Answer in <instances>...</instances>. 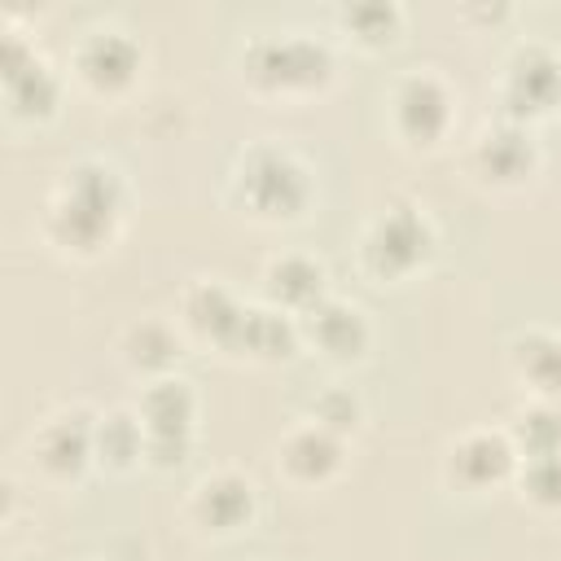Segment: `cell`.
Masks as SVG:
<instances>
[{"label":"cell","mask_w":561,"mask_h":561,"mask_svg":"<svg viewBox=\"0 0 561 561\" xmlns=\"http://www.w3.org/2000/svg\"><path fill=\"white\" fill-rule=\"evenodd\" d=\"M118 351H123V364L131 373H145L153 381V377H171L175 359L184 355V342H180L175 324H167L158 316H140V320H131L123 329Z\"/></svg>","instance_id":"d6986e66"},{"label":"cell","mask_w":561,"mask_h":561,"mask_svg":"<svg viewBox=\"0 0 561 561\" xmlns=\"http://www.w3.org/2000/svg\"><path fill=\"white\" fill-rule=\"evenodd\" d=\"M241 307H245V302H241L224 280L197 276V280L180 294V324H184V333L224 346L228 333H232V324H237V316H241Z\"/></svg>","instance_id":"e0dca14e"},{"label":"cell","mask_w":561,"mask_h":561,"mask_svg":"<svg viewBox=\"0 0 561 561\" xmlns=\"http://www.w3.org/2000/svg\"><path fill=\"white\" fill-rule=\"evenodd\" d=\"M517 456L530 460V456H557L561 451V403H526L513 412V421L504 425Z\"/></svg>","instance_id":"7402d4cb"},{"label":"cell","mask_w":561,"mask_h":561,"mask_svg":"<svg viewBox=\"0 0 561 561\" xmlns=\"http://www.w3.org/2000/svg\"><path fill=\"white\" fill-rule=\"evenodd\" d=\"M517 500L535 513H561V451L557 456H530L517 465Z\"/></svg>","instance_id":"cb8c5ba5"},{"label":"cell","mask_w":561,"mask_h":561,"mask_svg":"<svg viewBox=\"0 0 561 561\" xmlns=\"http://www.w3.org/2000/svg\"><path fill=\"white\" fill-rule=\"evenodd\" d=\"M4 105L13 118H31V123L53 118L61 105L57 70L18 31L4 35Z\"/></svg>","instance_id":"30bf717a"},{"label":"cell","mask_w":561,"mask_h":561,"mask_svg":"<svg viewBox=\"0 0 561 561\" xmlns=\"http://www.w3.org/2000/svg\"><path fill=\"white\" fill-rule=\"evenodd\" d=\"M517 465H522V456H517L508 430H491V425L465 430L460 438L447 443V456H443L447 482L460 491H491L500 482H513Z\"/></svg>","instance_id":"ba28073f"},{"label":"cell","mask_w":561,"mask_h":561,"mask_svg":"<svg viewBox=\"0 0 561 561\" xmlns=\"http://www.w3.org/2000/svg\"><path fill=\"white\" fill-rule=\"evenodd\" d=\"M241 75L259 96H311L333 79V48L307 31H272L245 44Z\"/></svg>","instance_id":"3957f363"},{"label":"cell","mask_w":561,"mask_h":561,"mask_svg":"<svg viewBox=\"0 0 561 561\" xmlns=\"http://www.w3.org/2000/svg\"><path fill=\"white\" fill-rule=\"evenodd\" d=\"M193 451V434H145V460L153 469H175Z\"/></svg>","instance_id":"484cf974"},{"label":"cell","mask_w":561,"mask_h":561,"mask_svg":"<svg viewBox=\"0 0 561 561\" xmlns=\"http://www.w3.org/2000/svg\"><path fill=\"white\" fill-rule=\"evenodd\" d=\"M254 508H259L254 482L237 469H215V473L197 478L193 491H188V504H184L188 522L202 535H215V539L245 530L254 522Z\"/></svg>","instance_id":"8fae6325"},{"label":"cell","mask_w":561,"mask_h":561,"mask_svg":"<svg viewBox=\"0 0 561 561\" xmlns=\"http://www.w3.org/2000/svg\"><path fill=\"white\" fill-rule=\"evenodd\" d=\"M75 79L96 96H123L140 75V44L118 26H92L70 53Z\"/></svg>","instance_id":"9c48e42d"},{"label":"cell","mask_w":561,"mask_h":561,"mask_svg":"<svg viewBox=\"0 0 561 561\" xmlns=\"http://www.w3.org/2000/svg\"><path fill=\"white\" fill-rule=\"evenodd\" d=\"M543 167V153H539V140L526 123H513V118H500L491 127L478 131L473 149H469V175L486 188H522L526 180H535Z\"/></svg>","instance_id":"52a82bcc"},{"label":"cell","mask_w":561,"mask_h":561,"mask_svg":"<svg viewBox=\"0 0 561 561\" xmlns=\"http://www.w3.org/2000/svg\"><path fill=\"white\" fill-rule=\"evenodd\" d=\"M145 460V425L136 408H114L96 416V465L110 473H127L131 465Z\"/></svg>","instance_id":"44dd1931"},{"label":"cell","mask_w":561,"mask_h":561,"mask_svg":"<svg viewBox=\"0 0 561 561\" xmlns=\"http://www.w3.org/2000/svg\"><path fill=\"white\" fill-rule=\"evenodd\" d=\"M500 101H504L500 118H513L526 127L557 114L561 110V53L539 39L517 44L500 75Z\"/></svg>","instance_id":"8992f818"},{"label":"cell","mask_w":561,"mask_h":561,"mask_svg":"<svg viewBox=\"0 0 561 561\" xmlns=\"http://www.w3.org/2000/svg\"><path fill=\"white\" fill-rule=\"evenodd\" d=\"M513 373L526 390H535V399L543 403H561V333L552 329H526L513 337Z\"/></svg>","instance_id":"ac0fdd59"},{"label":"cell","mask_w":561,"mask_h":561,"mask_svg":"<svg viewBox=\"0 0 561 561\" xmlns=\"http://www.w3.org/2000/svg\"><path fill=\"white\" fill-rule=\"evenodd\" d=\"M123 215H127V184L118 167L101 158H79L57 180V193L44 210V237L61 254L96 259L118 237Z\"/></svg>","instance_id":"6da1fadb"},{"label":"cell","mask_w":561,"mask_h":561,"mask_svg":"<svg viewBox=\"0 0 561 561\" xmlns=\"http://www.w3.org/2000/svg\"><path fill=\"white\" fill-rule=\"evenodd\" d=\"M298 333L311 351H320L329 364H355L364 359L368 342H373V329H368V316L346 302V298H324L316 302L307 316H298Z\"/></svg>","instance_id":"5bb4252c"},{"label":"cell","mask_w":561,"mask_h":561,"mask_svg":"<svg viewBox=\"0 0 561 561\" xmlns=\"http://www.w3.org/2000/svg\"><path fill=\"white\" fill-rule=\"evenodd\" d=\"M31 456L39 465V473H48L57 482H75L88 465H96V416L83 412V408L53 412L35 430Z\"/></svg>","instance_id":"7c38bea8"},{"label":"cell","mask_w":561,"mask_h":561,"mask_svg":"<svg viewBox=\"0 0 561 561\" xmlns=\"http://www.w3.org/2000/svg\"><path fill=\"white\" fill-rule=\"evenodd\" d=\"M307 416H311L316 425L333 430L337 438H351V434H359V425H364V403H359L355 390H346V386H329V390H320V394L311 399Z\"/></svg>","instance_id":"d4e9b609"},{"label":"cell","mask_w":561,"mask_h":561,"mask_svg":"<svg viewBox=\"0 0 561 561\" xmlns=\"http://www.w3.org/2000/svg\"><path fill=\"white\" fill-rule=\"evenodd\" d=\"M263 298H267V307H276V311L307 316L316 302L329 298V272H324L320 259L298 254V250L272 254V259L263 263Z\"/></svg>","instance_id":"9a60e30c"},{"label":"cell","mask_w":561,"mask_h":561,"mask_svg":"<svg viewBox=\"0 0 561 561\" xmlns=\"http://www.w3.org/2000/svg\"><path fill=\"white\" fill-rule=\"evenodd\" d=\"M342 465H346V438L316 425L311 416L289 425L276 443V469L294 486H324L342 473Z\"/></svg>","instance_id":"4fadbf2b"},{"label":"cell","mask_w":561,"mask_h":561,"mask_svg":"<svg viewBox=\"0 0 561 561\" xmlns=\"http://www.w3.org/2000/svg\"><path fill=\"white\" fill-rule=\"evenodd\" d=\"M337 22L359 48H390L403 31V9L399 4H346Z\"/></svg>","instance_id":"603a6c76"},{"label":"cell","mask_w":561,"mask_h":561,"mask_svg":"<svg viewBox=\"0 0 561 561\" xmlns=\"http://www.w3.org/2000/svg\"><path fill=\"white\" fill-rule=\"evenodd\" d=\"M302 333H298V316L289 311H276V307H241L224 351L232 355H245V359H259V364H276V359H289L298 351Z\"/></svg>","instance_id":"2e32d148"},{"label":"cell","mask_w":561,"mask_h":561,"mask_svg":"<svg viewBox=\"0 0 561 561\" xmlns=\"http://www.w3.org/2000/svg\"><path fill=\"white\" fill-rule=\"evenodd\" d=\"M136 416L145 425V434H193L197 425V394L184 377H153L140 390Z\"/></svg>","instance_id":"ffe728a7"},{"label":"cell","mask_w":561,"mask_h":561,"mask_svg":"<svg viewBox=\"0 0 561 561\" xmlns=\"http://www.w3.org/2000/svg\"><path fill=\"white\" fill-rule=\"evenodd\" d=\"M434 245H438L434 219L416 202H390L359 237V267L373 280L394 285L416 276L434 259Z\"/></svg>","instance_id":"277c9868"},{"label":"cell","mask_w":561,"mask_h":561,"mask_svg":"<svg viewBox=\"0 0 561 561\" xmlns=\"http://www.w3.org/2000/svg\"><path fill=\"white\" fill-rule=\"evenodd\" d=\"M456 96L447 79L430 66H412L390 88V127L408 149H438L451 136Z\"/></svg>","instance_id":"5b68a950"},{"label":"cell","mask_w":561,"mask_h":561,"mask_svg":"<svg viewBox=\"0 0 561 561\" xmlns=\"http://www.w3.org/2000/svg\"><path fill=\"white\" fill-rule=\"evenodd\" d=\"M228 197L254 224H294L316 197V175L298 149L280 140H259L237 153Z\"/></svg>","instance_id":"7a4b0ae2"}]
</instances>
